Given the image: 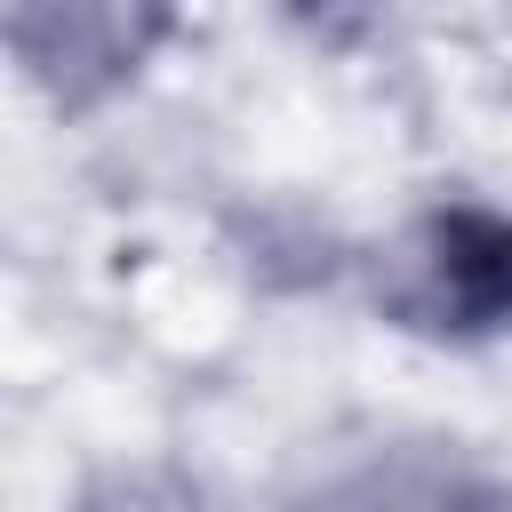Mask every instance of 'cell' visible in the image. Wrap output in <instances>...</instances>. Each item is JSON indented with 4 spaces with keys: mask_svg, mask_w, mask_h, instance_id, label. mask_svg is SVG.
<instances>
[{
    "mask_svg": "<svg viewBox=\"0 0 512 512\" xmlns=\"http://www.w3.org/2000/svg\"><path fill=\"white\" fill-rule=\"evenodd\" d=\"M320 512H504L496 496H480L472 480H456V472H432V480H408V472H376V480H360V488H344L336 504H320Z\"/></svg>",
    "mask_w": 512,
    "mask_h": 512,
    "instance_id": "cell-2",
    "label": "cell"
},
{
    "mask_svg": "<svg viewBox=\"0 0 512 512\" xmlns=\"http://www.w3.org/2000/svg\"><path fill=\"white\" fill-rule=\"evenodd\" d=\"M424 304L456 328L512 320V224L488 208H448L424 232Z\"/></svg>",
    "mask_w": 512,
    "mask_h": 512,
    "instance_id": "cell-1",
    "label": "cell"
}]
</instances>
